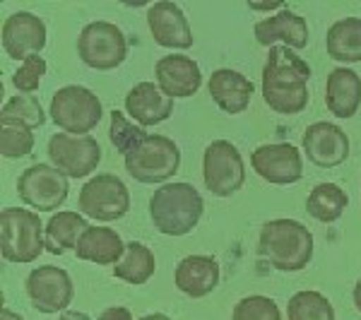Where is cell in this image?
I'll list each match as a JSON object with an SVG mask.
<instances>
[{
	"mask_svg": "<svg viewBox=\"0 0 361 320\" xmlns=\"http://www.w3.org/2000/svg\"><path fill=\"white\" fill-rule=\"evenodd\" d=\"M140 320H171V318L164 316V313H149V316H142Z\"/></svg>",
	"mask_w": 361,
	"mask_h": 320,
	"instance_id": "obj_38",
	"label": "cell"
},
{
	"mask_svg": "<svg viewBox=\"0 0 361 320\" xmlns=\"http://www.w3.org/2000/svg\"><path fill=\"white\" fill-rule=\"evenodd\" d=\"M157 270L154 253L145 243L130 241L126 246V253L118 265H114V277L123 279L128 284H145L149 282Z\"/></svg>",
	"mask_w": 361,
	"mask_h": 320,
	"instance_id": "obj_27",
	"label": "cell"
},
{
	"mask_svg": "<svg viewBox=\"0 0 361 320\" xmlns=\"http://www.w3.org/2000/svg\"><path fill=\"white\" fill-rule=\"evenodd\" d=\"M109 137H111L114 147L118 149L121 154L128 156L133 149L147 137L142 125H135L126 118L121 111H111V128H109Z\"/></svg>",
	"mask_w": 361,
	"mask_h": 320,
	"instance_id": "obj_31",
	"label": "cell"
},
{
	"mask_svg": "<svg viewBox=\"0 0 361 320\" xmlns=\"http://www.w3.org/2000/svg\"><path fill=\"white\" fill-rule=\"evenodd\" d=\"M352 299H354V306H357V311L361 313V277H359V282L354 284V294H352Z\"/></svg>",
	"mask_w": 361,
	"mask_h": 320,
	"instance_id": "obj_36",
	"label": "cell"
},
{
	"mask_svg": "<svg viewBox=\"0 0 361 320\" xmlns=\"http://www.w3.org/2000/svg\"><path fill=\"white\" fill-rule=\"evenodd\" d=\"M0 154L5 159H22L34 149V135L32 128L20 123V121L0 118Z\"/></svg>",
	"mask_w": 361,
	"mask_h": 320,
	"instance_id": "obj_29",
	"label": "cell"
},
{
	"mask_svg": "<svg viewBox=\"0 0 361 320\" xmlns=\"http://www.w3.org/2000/svg\"><path fill=\"white\" fill-rule=\"evenodd\" d=\"M154 78L159 90L171 99H188L202 87L200 66L188 56L171 54L157 61Z\"/></svg>",
	"mask_w": 361,
	"mask_h": 320,
	"instance_id": "obj_17",
	"label": "cell"
},
{
	"mask_svg": "<svg viewBox=\"0 0 361 320\" xmlns=\"http://www.w3.org/2000/svg\"><path fill=\"white\" fill-rule=\"evenodd\" d=\"M205 200L190 183H164L149 197V217L159 234L185 236L200 224Z\"/></svg>",
	"mask_w": 361,
	"mask_h": 320,
	"instance_id": "obj_2",
	"label": "cell"
},
{
	"mask_svg": "<svg viewBox=\"0 0 361 320\" xmlns=\"http://www.w3.org/2000/svg\"><path fill=\"white\" fill-rule=\"evenodd\" d=\"M231 320H282V313L270 296H246L234 306Z\"/></svg>",
	"mask_w": 361,
	"mask_h": 320,
	"instance_id": "obj_32",
	"label": "cell"
},
{
	"mask_svg": "<svg viewBox=\"0 0 361 320\" xmlns=\"http://www.w3.org/2000/svg\"><path fill=\"white\" fill-rule=\"evenodd\" d=\"M46 251V229L37 212L5 207L0 212V253L8 263H34Z\"/></svg>",
	"mask_w": 361,
	"mask_h": 320,
	"instance_id": "obj_4",
	"label": "cell"
},
{
	"mask_svg": "<svg viewBox=\"0 0 361 320\" xmlns=\"http://www.w3.org/2000/svg\"><path fill=\"white\" fill-rule=\"evenodd\" d=\"M126 113L142 128L159 125L161 121L171 118L173 99L166 97L164 92L159 90V85L137 82L126 94Z\"/></svg>",
	"mask_w": 361,
	"mask_h": 320,
	"instance_id": "obj_21",
	"label": "cell"
},
{
	"mask_svg": "<svg viewBox=\"0 0 361 320\" xmlns=\"http://www.w3.org/2000/svg\"><path fill=\"white\" fill-rule=\"evenodd\" d=\"M46 70H49V63H46L42 56L27 58V61L13 73L15 90H20V94H32V92H37Z\"/></svg>",
	"mask_w": 361,
	"mask_h": 320,
	"instance_id": "obj_33",
	"label": "cell"
},
{
	"mask_svg": "<svg viewBox=\"0 0 361 320\" xmlns=\"http://www.w3.org/2000/svg\"><path fill=\"white\" fill-rule=\"evenodd\" d=\"M123 161L126 171L137 183H164L178 171L180 149L171 137L147 135Z\"/></svg>",
	"mask_w": 361,
	"mask_h": 320,
	"instance_id": "obj_6",
	"label": "cell"
},
{
	"mask_svg": "<svg viewBox=\"0 0 361 320\" xmlns=\"http://www.w3.org/2000/svg\"><path fill=\"white\" fill-rule=\"evenodd\" d=\"M202 178L205 188L217 197H231L246 183V166L241 152L229 140H214L202 154Z\"/></svg>",
	"mask_w": 361,
	"mask_h": 320,
	"instance_id": "obj_7",
	"label": "cell"
},
{
	"mask_svg": "<svg viewBox=\"0 0 361 320\" xmlns=\"http://www.w3.org/2000/svg\"><path fill=\"white\" fill-rule=\"evenodd\" d=\"M70 181L68 176L56 166L34 164L25 168L17 178V195L25 205L34 207L37 212H54L68 200Z\"/></svg>",
	"mask_w": 361,
	"mask_h": 320,
	"instance_id": "obj_9",
	"label": "cell"
},
{
	"mask_svg": "<svg viewBox=\"0 0 361 320\" xmlns=\"http://www.w3.org/2000/svg\"><path fill=\"white\" fill-rule=\"evenodd\" d=\"M250 164L263 181L272 185H292L304 176V159L299 147L289 142L260 144L250 154Z\"/></svg>",
	"mask_w": 361,
	"mask_h": 320,
	"instance_id": "obj_13",
	"label": "cell"
},
{
	"mask_svg": "<svg viewBox=\"0 0 361 320\" xmlns=\"http://www.w3.org/2000/svg\"><path fill=\"white\" fill-rule=\"evenodd\" d=\"M97 320H133V313L123 306H114V308H106Z\"/></svg>",
	"mask_w": 361,
	"mask_h": 320,
	"instance_id": "obj_34",
	"label": "cell"
},
{
	"mask_svg": "<svg viewBox=\"0 0 361 320\" xmlns=\"http://www.w3.org/2000/svg\"><path fill=\"white\" fill-rule=\"evenodd\" d=\"M87 229H90V224L82 214L56 212L46 224V251L51 255H63L70 248H78Z\"/></svg>",
	"mask_w": 361,
	"mask_h": 320,
	"instance_id": "obj_24",
	"label": "cell"
},
{
	"mask_svg": "<svg viewBox=\"0 0 361 320\" xmlns=\"http://www.w3.org/2000/svg\"><path fill=\"white\" fill-rule=\"evenodd\" d=\"M219 277H222L219 263L209 255H185L173 270L176 289L190 299H202L212 294L219 284Z\"/></svg>",
	"mask_w": 361,
	"mask_h": 320,
	"instance_id": "obj_20",
	"label": "cell"
},
{
	"mask_svg": "<svg viewBox=\"0 0 361 320\" xmlns=\"http://www.w3.org/2000/svg\"><path fill=\"white\" fill-rule=\"evenodd\" d=\"M325 49L330 58L340 63H361V20L359 17H345L337 20L328 29Z\"/></svg>",
	"mask_w": 361,
	"mask_h": 320,
	"instance_id": "obj_25",
	"label": "cell"
},
{
	"mask_svg": "<svg viewBox=\"0 0 361 320\" xmlns=\"http://www.w3.org/2000/svg\"><path fill=\"white\" fill-rule=\"evenodd\" d=\"M207 92L224 113L236 116L248 109L250 97L255 94V85L238 70L217 68L207 80Z\"/></svg>",
	"mask_w": 361,
	"mask_h": 320,
	"instance_id": "obj_19",
	"label": "cell"
},
{
	"mask_svg": "<svg viewBox=\"0 0 361 320\" xmlns=\"http://www.w3.org/2000/svg\"><path fill=\"white\" fill-rule=\"evenodd\" d=\"M349 205V195L337 183H318L306 197V212L316 222L333 224L345 214Z\"/></svg>",
	"mask_w": 361,
	"mask_h": 320,
	"instance_id": "obj_26",
	"label": "cell"
},
{
	"mask_svg": "<svg viewBox=\"0 0 361 320\" xmlns=\"http://www.w3.org/2000/svg\"><path fill=\"white\" fill-rule=\"evenodd\" d=\"M27 296L29 304L39 313H58L66 311L75 299V287L68 270L56 265H42L29 272L27 277Z\"/></svg>",
	"mask_w": 361,
	"mask_h": 320,
	"instance_id": "obj_12",
	"label": "cell"
},
{
	"mask_svg": "<svg viewBox=\"0 0 361 320\" xmlns=\"http://www.w3.org/2000/svg\"><path fill=\"white\" fill-rule=\"evenodd\" d=\"M46 25L34 13H13L3 25V49L13 61H22L37 56L46 46Z\"/></svg>",
	"mask_w": 361,
	"mask_h": 320,
	"instance_id": "obj_15",
	"label": "cell"
},
{
	"mask_svg": "<svg viewBox=\"0 0 361 320\" xmlns=\"http://www.w3.org/2000/svg\"><path fill=\"white\" fill-rule=\"evenodd\" d=\"M49 159L70 178H85L102 161V147L92 135H68L56 133L49 137Z\"/></svg>",
	"mask_w": 361,
	"mask_h": 320,
	"instance_id": "obj_11",
	"label": "cell"
},
{
	"mask_svg": "<svg viewBox=\"0 0 361 320\" xmlns=\"http://www.w3.org/2000/svg\"><path fill=\"white\" fill-rule=\"evenodd\" d=\"M147 27L152 39L164 49H190L193 46V32H190L188 17L183 10L171 0L149 5L147 10Z\"/></svg>",
	"mask_w": 361,
	"mask_h": 320,
	"instance_id": "obj_16",
	"label": "cell"
},
{
	"mask_svg": "<svg viewBox=\"0 0 361 320\" xmlns=\"http://www.w3.org/2000/svg\"><path fill=\"white\" fill-rule=\"evenodd\" d=\"M130 209V190L114 173H97L80 190V212L97 222H118Z\"/></svg>",
	"mask_w": 361,
	"mask_h": 320,
	"instance_id": "obj_8",
	"label": "cell"
},
{
	"mask_svg": "<svg viewBox=\"0 0 361 320\" xmlns=\"http://www.w3.org/2000/svg\"><path fill=\"white\" fill-rule=\"evenodd\" d=\"M325 106L337 118H352L361 106V78L349 68H335L325 82Z\"/></svg>",
	"mask_w": 361,
	"mask_h": 320,
	"instance_id": "obj_22",
	"label": "cell"
},
{
	"mask_svg": "<svg viewBox=\"0 0 361 320\" xmlns=\"http://www.w3.org/2000/svg\"><path fill=\"white\" fill-rule=\"evenodd\" d=\"M304 154L320 168H335L349 156V137L340 125L318 121L304 130Z\"/></svg>",
	"mask_w": 361,
	"mask_h": 320,
	"instance_id": "obj_14",
	"label": "cell"
},
{
	"mask_svg": "<svg viewBox=\"0 0 361 320\" xmlns=\"http://www.w3.org/2000/svg\"><path fill=\"white\" fill-rule=\"evenodd\" d=\"M0 320H25V318H22L20 313L10 311V308H3V311H0Z\"/></svg>",
	"mask_w": 361,
	"mask_h": 320,
	"instance_id": "obj_37",
	"label": "cell"
},
{
	"mask_svg": "<svg viewBox=\"0 0 361 320\" xmlns=\"http://www.w3.org/2000/svg\"><path fill=\"white\" fill-rule=\"evenodd\" d=\"M0 118H10V121H20V123L34 128H42L46 123V113L39 104L37 97L29 94H17L10 101L3 104V111H0Z\"/></svg>",
	"mask_w": 361,
	"mask_h": 320,
	"instance_id": "obj_30",
	"label": "cell"
},
{
	"mask_svg": "<svg viewBox=\"0 0 361 320\" xmlns=\"http://www.w3.org/2000/svg\"><path fill=\"white\" fill-rule=\"evenodd\" d=\"M255 42L260 46H289V49H306L308 46V25L301 15L292 10H279L277 15L265 17L255 25Z\"/></svg>",
	"mask_w": 361,
	"mask_h": 320,
	"instance_id": "obj_18",
	"label": "cell"
},
{
	"mask_svg": "<svg viewBox=\"0 0 361 320\" xmlns=\"http://www.w3.org/2000/svg\"><path fill=\"white\" fill-rule=\"evenodd\" d=\"M51 121L68 135H87L99 125L104 116L102 101L82 85L61 87L51 99Z\"/></svg>",
	"mask_w": 361,
	"mask_h": 320,
	"instance_id": "obj_5",
	"label": "cell"
},
{
	"mask_svg": "<svg viewBox=\"0 0 361 320\" xmlns=\"http://www.w3.org/2000/svg\"><path fill=\"white\" fill-rule=\"evenodd\" d=\"M123 253V238L118 236V231L109 229V226H90L85 236L80 238L78 248H75V255L80 260L97 265H118Z\"/></svg>",
	"mask_w": 361,
	"mask_h": 320,
	"instance_id": "obj_23",
	"label": "cell"
},
{
	"mask_svg": "<svg viewBox=\"0 0 361 320\" xmlns=\"http://www.w3.org/2000/svg\"><path fill=\"white\" fill-rule=\"evenodd\" d=\"M287 316L289 320H335V308L323 294L304 289L289 299Z\"/></svg>",
	"mask_w": 361,
	"mask_h": 320,
	"instance_id": "obj_28",
	"label": "cell"
},
{
	"mask_svg": "<svg viewBox=\"0 0 361 320\" xmlns=\"http://www.w3.org/2000/svg\"><path fill=\"white\" fill-rule=\"evenodd\" d=\"M58 320H90L87 313H80V311H66Z\"/></svg>",
	"mask_w": 361,
	"mask_h": 320,
	"instance_id": "obj_35",
	"label": "cell"
},
{
	"mask_svg": "<svg viewBox=\"0 0 361 320\" xmlns=\"http://www.w3.org/2000/svg\"><path fill=\"white\" fill-rule=\"evenodd\" d=\"M308 78H311V68L294 49L272 46L267 51L263 80H260L265 104L282 116L301 113L308 106Z\"/></svg>",
	"mask_w": 361,
	"mask_h": 320,
	"instance_id": "obj_1",
	"label": "cell"
},
{
	"mask_svg": "<svg viewBox=\"0 0 361 320\" xmlns=\"http://www.w3.org/2000/svg\"><path fill=\"white\" fill-rule=\"evenodd\" d=\"M78 54L94 70H116L128 58L126 34L111 22H90L78 37Z\"/></svg>",
	"mask_w": 361,
	"mask_h": 320,
	"instance_id": "obj_10",
	"label": "cell"
},
{
	"mask_svg": "<svg viewBox=\"0 0 361 320\" xmlns=\"http://www.w3.org/2000/svg\"><path fill=\"white\" fill-rule=\"evenodd\" d=\"M258 253L279 272H299L313 258V234L296 219H272L260 229Z\"/></svg>",
	"mask_w": 361,
	"mask_h": 320,
	"instance_id": "obj_3",
	"label": "cell"
}]
</instances>
